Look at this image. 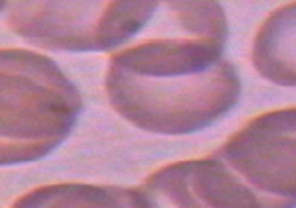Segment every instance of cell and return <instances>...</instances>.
<instances>
[{
    "label": "cell",
    "mask_w": 296,
    "mask_h": 208,
    "mask_svg": "<svg viewBox=\"0 0 296 208\" xmlns=\"http://www.w3.org/2000/svg\"><path fill=\"white\" fill-rule=\"evenodd\" d=\"M165 6L177 32L114 53L104 86L112 108L133 126L194 134L235 106L241 81L224 57L228 24L218 2Z\"/></svg>",
    "instance_id": "1"
},
{
    "label": "cell",
    "mask_w": 296,
    "mask_h": 208,
    "mask_svg": "<svg viewBox=\"0 0 296 208\" xmlns=\"http://www.w3.org/2000/svg\"><path fill=\"white\" fill-rule=\"evenodd\" d=\"M2 79V165L32 163L71 134L82 110L77 86L57 63L41 53L4 49Z\"/></svg>",
    "instance_id": "2"
},
{
    "label": "cell",
    "mask_w": 296,
    "mask_h": 208,
    "mask_svg": "<svg viewBox=\"0 0 296 208\" xmlns=\"http://www.w3.org/2000/svg\"><path fill=\"white\" fill-rule=\"evenodd\" d=\"M157 2H2L14 34L51 51H106L133 37L155 14Z\"/></svg>",
    "instance_id": "3"
},
{
    "label": "cell",
    "mask_w": 296,
    "mask_h": 208,
    "mask_svg": "<svg viewBox=\"0 0 296 208\" xmlns=\"http://www.w3.org/2000/svg\"><path fill=\"white\" fill-rule=\"evenodd\" d=\"M214 157L259 196L263 208H296V106L253 118Z\"/></svg>",
    "instance_id": "4"
},
{
    "label": "cell",
    "mask_w": 296,
    "mask_h": 208,
    "mask_svg": "<svg viewBox=\"0 0 296 208\" xmlns=\"http://www.w3.org/2000/svg\"><path fill=\"white\" fill-rule=\"evenodd\" d=\"M141 190L149 208H263L259 196L218 157L161 167Z\"/></svg>",
    "instance_id": "5"
},
{
    "label": "cell",
    "mask_w": 296,
    "mask_h": 208,
    "mask_svg": "<svg viewBox=\"0 0 296 208\" xmlns=\"http://www.w3.org/2000/svg\"><path fill=\"white\" fill-rule=\"evenodd\" d=\"M257 73L282 86H296V2L277 8L261 24L251 49Z\"/></svg>",
    "instance_id": "6"
},
{
    "label": "cell",
    "mask_w": 296,
    "mask_h": 208,
    "mask_svg": "<svg viewBox=\"0 0 296 208\" xmlns=\"http://www.w3.org/2000/svg\"><path fill=\"white\" fill-rule=\"evenodd\" d=\"M12 208H149L141 189L61 183L33 189Z\"/></svg>",
    "instance_id": "7"
}]
</instances>
